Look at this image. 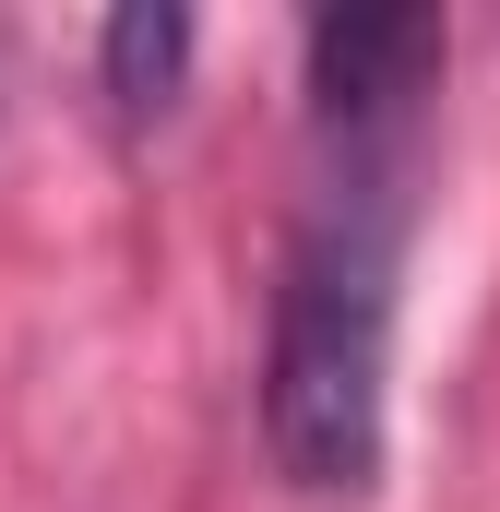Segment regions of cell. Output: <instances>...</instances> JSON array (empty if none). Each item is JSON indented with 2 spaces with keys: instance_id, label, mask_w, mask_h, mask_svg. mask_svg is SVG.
<instances>
[{
  "instance_id": "cell-1",
  "label": "cell",
  "mask_w": 500,
  "mask_h": 512,
  "mask_svg": "<svg viewBox=\"0 0 500 512\" xmlns=\"http://www.w3.org/2000/svg\"><path fill=\"white\" fill-rule=\"evenodd\" d=\"M405 310V143H322L262 310V453L298 501H370L393 441Z\"/></svg>"
},
{
  "instance_id": "cell-2",
  "label": "cell",
  "mask_w": 500,
  "mask_h": 512,
  "mask_svg": "<svg viewBox=\"0 0 500 512\" xmlns=\"http://www.w3.org/2000/svg\"><path fill=\"white\" fill-rule=\"evenodd\" d=\"M441 12H310L298 72H310V131L322 143H405L429 72H441Z\"/></svg>"
},
{
  "instance_id": "cell-3",
  "label": "cell",
  "mask_w": 500,
  "mask_h": 512,
  "mask_svg": "<svg viewBox=\"0 0 500 512\" xmlns=\"http://www.w3.org/2000/svg\"><path fill=\"white\" fill-rule=\"evenodd\" d=\"M179 72H191V12H179V0H131V12L96 24V84H108L120 131L167 120V108H179Z\"/></svg>"
}]
</instances>
